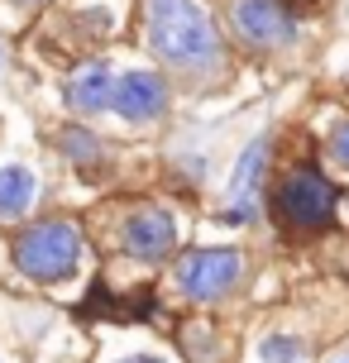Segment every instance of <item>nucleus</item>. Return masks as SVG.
I'll return each instance as SVG.
<instances>
[{"label":"nucleus","instance_id":"nucleus-7","mask_svg":"<svg viewBox=\"0 0 349 363\" xmlns=\"http://www.w3.org/2000/svg\"><path fill=\"white\" fill-rule=\"evenodd\" d=\"M111 106L120 120L129 125H148V120H158L167 110V82L158 72H125L115 82V96Z\"/></svg>","mask_w":349,"mask_h":363},{"label":"nucleus","instance_id":"nucleus-5","mask_svg":"<svg viewBox=\"0 0 349 363\" xmlns=\"http://www.w3.org/2000/svg\"><path fill=\"white\" fill-rule=\"evenodd\" d=\"M225 19H230L235 43L249 53H268L297 38V10L287 0H230Z\"/></svg>","mask_w":349,"mask_h":363},{"label":"nucleus","instance_id":"nucleus-6","mask_svg":"<svg viewBox=\"0 0 349 363\" xmlns=\"http://www.w3.org/2000/svg\"><path fill=\"white\" fill-rule=\"evenodd\" d=\"M115 239H120V254H129L134 263H163L177 249V225L163 206H129Z\"/></svg>","mask_w":349,"mask_h":363},{"label":"nucleus","instance_id":"nucleus-10","mask_svg":"<svg viewBox=\"0 0 349 363\" xmlns=\"http://www.w3.org/2000/svg\"><path fill=\"white\" fill-rule=\"evenodd\" d=\"M34 191L38 182L29 167H0V220H19L29 206H34Z\"/></svg>","mask_w":349,"mask_h":363},{"label":"nucleus","instance_id":"nucleus-13","mask_svg":"<svg viewBox=\"0 0 349 363\" xmlns=\"http://www.w3.org/2000/svg\"><path fill=\"white\" fill-rule=\"evenodd\" d=\"M326 153H331L340 167H349V120L331 129V139H326Z\"/></svg>","mask_w":349,"mask_h":363},{"label":"nucleus","instance_id":"nucleus-9","mask_svg":"<svg viewBox=\"0 0 349 363\" xmlns=\"http://www.w3.org/2000/svg\"><path fill=\"white\" fill-rule=\"evenodd\" d=\"M263 158H268V139H254L244 148V158L235 163V177H230V211H225V220L239 225L249 216V206L258 196V177H263Z\"/></svg>","mask_w":349,"mask_h":363},{"label":"nucleus","instance_id":"nucleus-12","mask_svg":"<svg viewBox=\"0 0 349 363\" xmlns=\"http://www.w3.org/2000/svg\"><path fill=\"white\" fill-rule=\"evenodd\" d=\"M301 345H297L292 335H268L263 340V363H297Z\"/></svg>","mask_w":349,"mask_h":363},{"label":"nucleus","instance_id":"nucleus-2","mask_svg":"<svg viewBox=\"0 0 349 363\" xmlns=\"http://www.w3.org/2000/svg\"><path fill=\"white\" fill-rule=\"evenodd\" d=\"M10 263L19 268V277L43 282V287L67 282V277H77V263H82V230L62 216L34 220V225H24L15 235Z\"/></svg>","mask_w":349,"mask_h":363},{"label":"nucleus","instance_id":"nucleus-8","mask_svg":"<svg viewBox=\"0 0 349 363\" xmlns=\"http://www.w3.org/2000/svg\"><path fill=\"white\" fill-rule=\"evenodd\" d=\"M111 96H115L111 62H87V67L72 77V86H67V106H72L77 115H101V110H111Z\"/></svg>","mask_w":349,"mask_h":363},{"label":"nucleus","instance_id":"nucleus-3","mask_svg":"<svg viewBox=\"0 0 349 363\" xmlns=\"http://www.w3.org/2000/svg\"><path fill=\"white\" fill-rule=\"evenodd\" d=\"M335 206H340L335 182L311 163L287 167V172L273 182V216L282 220L287 230H326L335 220Z\"/></svg>","mask_w":349,"mask_h":363},{"label":"nucleus","instance_id":"nucleus-15","mask_svg":"<svg viewBox=\"0 0 349 363\" xmlns=\"http://www.w3.org/2000/svg\"><path fill=\"white\" fill-rule=\"evenodd\" d=\"M24 5H48V0H24Z\"/></svg>","mask_w":349,"mask_h":363},{"label":"nucleus","instance_id":"nucleus-11","mask_svg":"<svg viewBox=\"0 0 349 363\" xmlns=\"http://www.w3.org/2000/svg\"><path fill=\"white\" fill-rule=\"evenodd\" d=\"M57 148L67 153V163H101V139H96L87 125H67L62 134H57Z\"/></svg>","mask_w":349,"mask_h":363},{"label":"nucleus","instance_id":"nucleus-1","mask_svg":"<svg viewBox=\"0 0 349 363\" xmlns=\"http://www.w3.org/2000/svg\"><path fill=\"white\" fill-rule=\"evenodd\" d=\"M148 38L167 67L192 77H211L225 57L216 24L196 0H153L148 5Z\"/></svg>","mask_w":349,"mask_h":363},{"label":"nucleus","instance_id":"nucleus-14","mask_svg":"<svg viewBox=\"0 0 349 363\" xmlns=\"http://www.w3.org/2000/svg\"><path fill=\"white\" fill-rule=\"evenodd\" d=\"M120 363H163V359H153V354H129V359H120Z\"/></svg>","mask_w":349,"mask_h":363},{"label":"nucleus","instance_id":"nucleus-4","mask_svg":"<svg viewBox=\"0 0 349 363\" xmlns=\"http://www.w3.org/2000/svg\"><path fill=\"white\" fill-rule=\"evenodd\" d=\"M244 277V254L239 249H187L177 263H172V282L187 301L196 306H211L239 287Z\"/></svg>","mask_w":349,"mask_h":363}]
</instances>
